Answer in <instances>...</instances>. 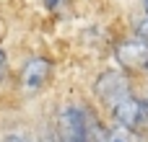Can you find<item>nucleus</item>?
I'll return each mask as SVG.
<instances>
[{"mask_svg":"<svg viewBox=\"0 0 148 142\" xmlns=\"http://www.w3.org/2000/svg\"><path fill=\"white\" fill-rule=\"evenodd\" d=\"M94 93H96V98L101 101V106H107V109L112 111L117 103H122L125 98L133 96V83H130V78H127L122 70H107V72H101V75L96 78Z\"/></svg>","mask_w":148,"mask_h":142,"instance_id":"nucleus-1","label":"nucleus"},{"mask_svg":"<svg viewBox=\"0 0 148 142\" xmlns=\"http://www.w3.org/2000/svg\"><path fill=\"white\" fill-rule=\"evenodd\" d=\"M60 129L65 142H94L91 140V116L86 109L68 103L60 109Z\"/></svg>","mask_w":148,"mask_h":142,"instance_id":"nucleus-2","label":"nucleus"},{"mask_svg":"<svg viewBox=\"0 0 148 142\" xmlns=\"http://www.w3.org/2000/svg\"><path fill=\"white\" fill-rule=\"evenodd\" d=\"M112 119L120 124L122 132H140L146 127V103L143 98H138L135 93L130 98H125L122 103H117L112 111Z\"/></svg>","mask_w":148,"mask_h":142,"instance_id":"nucleus-3","label":"nucleus"},{"mask_svg":"<svg viewBox=\"0 0 148 142\" xmlns=\"http://www.w3.org/2000/svg\"><path fill=\"white\" fill-rule=\"evenodd\" d=\"M52 78V60L47 57H31L29 62H23L21 70V88L26 93H39Z\"/></svg>","mask_w":148,"mask_h":142,"instance_id":"nucleus-4","label":"nucleus"},{"mask_svg":"<svg viewBox=\"0 0 148 142\" xmlns=\"http://www.w3.org/2000/svg\"><path fill=\"white\" fill-rule=\"evenodd\" d=\"M117 60L125 67H148V39L120 44L117 47Z\"/></svg>","mask_w":148,"mask_h":142,"instance_id":"nucleus-5","label":"nucleus"},{"mask_svg":"<svg viewBox=\"0 0 148 142\" xmlns=\"http://www.w3.org/2000/svg\"><path fill=\"white\" fill-rule=\"evenodd\" d=\"M65 5H68V0H44V8H47L49 13H60Z\"/></svg>","mask_w":148,"mask_h":142,"instance_id":"nucleus-6","label":"nucleus"},{"mask_svg":"<svg viewBox=\"0 0 148 142\" xmlns=\"http://www.w3.org/2000/svg\"><path fill=\"white\" fill-rule=\"evenodd\" d=\"M8 75V54L3 52V47H0V80Z\"/></svg>","mask_w":148,"mask_h":142,"instance_id":"nucleus-7","label":"nucleus"},{"mask_svg":"<svg viewBox=\"0 0 148 142\" xmlns=\"http://www.w3.org/2000/svg\"><path fill=\"white\" fill-rule=\"evenodd\" d=\"M107 142H130V137L125 135V132H114V135H109Z\"/></svg>","mask_w":148,"mask_h":142,"instance_id":"nucleus-8","label":"nucleus"},{"mask_svg":"<svg viewBox=\"0 0 148 142\" xmlns=\"http://www.w3.org/2000/svg\"><path fill=\"white\" fill-rule=\"evenodd\" d=\"M143 103H146V127H148V96H146V101H143Z\"/></svg>","mask_w":148,"mask_h":142,"instance_id":"nucleus-9","label":"nucleus"},{"mask_svg":"<svg viewBox=\"0 0 148 142\" xmlns=\"http://www.w3.org/2000/svg\"><path fill=\"white\" fill-rule=\"evenodd\" d=\"M143 10H146V18H148V0L143 3Z\"/></svg>","mask_w":148,"mask_h":142,"instance_id":"nucleus-10","label":"nucleus"}]
</instances>
